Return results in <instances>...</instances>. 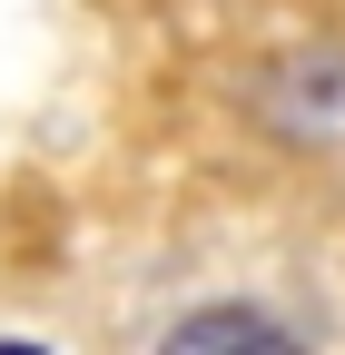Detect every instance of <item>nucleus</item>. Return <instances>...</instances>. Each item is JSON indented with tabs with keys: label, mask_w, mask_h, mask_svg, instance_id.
Segmentation results:
<instances>
[{
	"label": "nucleus",
	"mask_w": 345,
	"mask_h": 355,
	"mask_svg": "<svg viewBox=\"0 0 345 355\" xmlns=\"http://www.w3.org/2000/svg\"><path fill=\"white\" fill-rule=\"evenodd\" d=\"M247 119L276 158L345 168V30H306L247 69Z\"/></svg>",
	"instance_id": "nucleus-1"
},
{
	"label": "nucleus",
	"mask_w": 345,
	"mask_h": 355,
	"mask_svg": "<svg viewBox=\"0 0 345 355\" xmlns=\"http://www.w3.org/2000/svg\"><path fill=\"white\" fill-rule=\"evenodd\" d=\"M148 355H316V345L296 336L276 306H256V296H218V306L168 316V336H158Z\"/></svg>",
	"instance_id": "nucleus-2"
}]
</instances>
